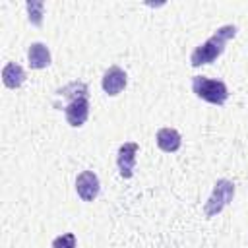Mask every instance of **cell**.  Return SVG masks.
Here are the masks:
<instances>
[{"label":"cell","instance_id":"obj_1","mask_svg":"<svg viewBox=\"0 0 248 248\" xmlns=\"http://www.w3.org/2000/svg\"><path fill=\"white\" fill-rule=\"evenodd\" d=\"M58 95L66 97L68 103L64 107V116L70 126L79 128L89 118V87L85 81H72L56 91Z\"/></svg>","mask_w":248,"mask_h":248},{"label":"cell","instance_id":"obj_2","mask_svg":"<svg viewBox=\"0 0 248 248\" xmlns=\"http://www.w3.org/2000/svg\"><path fill=\"white\" fill-rule=\"evenodd\" d=\"M236 31H238V27L232 25V23L221 25L219 29H215V33H213L207 41H203L202 45H198V46L192 50V54H190V64H192L194 68H198V66L215 62V60L223 54L227 41L234 39Z\"/></svg>","mask_w":248,"mask_h":248},{"label":"cell","instance_id":"obj_3","mask_svg":"<svg viewBox=\"0 0 248 248\" xmlns=\"http://www.w3.org/2000/svg\"><path fill=\"white\" fill-rule=\"evenodd\" d=\"M192 91L202 101H205L209 105H217V107L225 105L229 99L227 83L221 79L205 78V76H192Z\"/></svg>","mask_w":248,"mask_h":248},{"label":"cell","instance_id":"obj_4","mask_svg":"<svg viewBox=\"0 0 248 248\" xmlns=\"http://www.w3.org/2000/svg\"><path fill=\"white\" fill-rule=\"evenodd\" d=\"M234 198V182L229 178H219L213 184V192L207 198V202L203 203V213L205 217H215L217 213H221Z\"/></svg>","mask_w":248,"mask_h":248},{"label":"cell","instance_id":"obj_5","mask_svg":"<svg viewBox=\"0 0 248 248\" xmlns=\"http://www.w3.org/2000/svg\"><path fill=\"white\" fill-rule=\"evenodd\" d=\"M140 151V145L136 141H126L118 147L116 153V167L122 178H132L134 167H136V155Z\"/></svg>","mask_w":248,"mask_h":248},{"label":"cell","instance_id":"obj_6","mask_svg":"<svg viewBox=\"0 0 248 248\" xmlns=\"http://www.w3.org/2000/svg\"><path fill=\"white\" fill-rule=\"evenodd\" d=\"M76 192L83 202H93L101 192L99 176L93 170H81L76 178Z\"/></svg>","mask_w":248,"mask_h":248},{"label":"cell","instance_id":"obj_7","mask_svg":"<svg viewBox=\"0 0 248 248\" xmlns=\"http://www.w3.org/2000/svg\"><path fill=\"white\" fill-rule=\"evenodd\" d=\"M128 83V76L126 72L120 68V66H110L105 74H103V79H101V85H103V91L110 97L118 95Z\"/></svg>","mask_w":248,"mask_h":248},{"label":"cell","instance_id":"obj_8","mask_svg":"<svg viewBox=\"0 0 248 248\" xmlns=\"http://www.w3.org/2000/svg\"><path fill=\"white\" fill-rule=\"evenodd\" d=\"M27 60L33 70H43L50 66V50L45 43H31L27 48Z\"/></svg>","mask_w":248,"mask_h":248},{"label":"cell","instance_id":"obj_9","mask_svg":"<svg viewBox=\"0 0 248 248\" xmlns=\"http://www.w3.org/2000/svg\"><path fill=\"white\" fill-rule=\"evenodd\" d=\"M155 141H157L159 149L165 151V153H174L182 145V138H180V134L174 128H161V130H157Z\"/></svg>","mask_w":248,"mask_h":248},{"label":"cell","instance_id":"obj_10","mask_svg":"<svg viewBox=\"0 0 248 248\" xmlns=\"http://www.w3.org/2000/svg\"><path fill=\"white\" fill-rule=\"evenodd\" d=\"M2 81L8 89H17L21 87V83L25 81V70L16 64V62H8L2 70Z\"/></svg>","mask_w":248,"mask_h":248},{"label":"cell","instance_id":"obj_11","mask_svg":"<svg viewBox=\"0 0 248 248\" xmlns=\"http://www.w3.org/2000/svg\"><path fill=\"white\" fill-rule=\"evenodd\" d=\"M25 8H27V14H29V21L39 27V25L43 23L45 2H41V0H29V2L25 4Z\"/></svg>","mask_w":248,"mask_h":248},{"label":"cell","instance_id":"obj_12","mask_svg":"<svg viewBox=\"0 0 248 248\" xmlns=\"http://www.w3.org/2000/svg\"><path fill=\"white\" fill-rule=\"evenodd\" d=\"M76 234L74 232H64L52 240V248H76Z\"/></svg>","mask_w":248,"mask_h":248}]
</instances>
